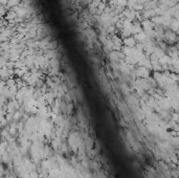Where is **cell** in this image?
I'll use <instances>...</instances> for the list:
<instances>
[{
    "instance_id": "cell-2",
    "label": "cell",
    "mask_w": 179,
    "mask_h": 178,
    "mask_svg": "<svg viewBox=\"0 0 179 178\" xmlns=\"http://www.w3.org/2000/svg\"><path fill=\"white\" fill-rule=\"evenodd\" d=\"M16 17V14L14 13V12H10V13H7V19H13V18Z\"/></svg>"
},
{
    "instance_id": "cell-1",
    "label": "cell",
    "mask_w": 179,
    "mask_h": 178,
    "mask_svg": "<svg viewBox=\"0 0 179 178\" xmlns=\"http://www.w3.org/2000/svg\"><path fill=\"white\" fill-rule=\"evenodd\" d=\"M125 43H126V44H127L128 46H133V45H134V43H135V42H134V39L128 38L126 41H125Z\"/></svg>"
}]
</instances>
